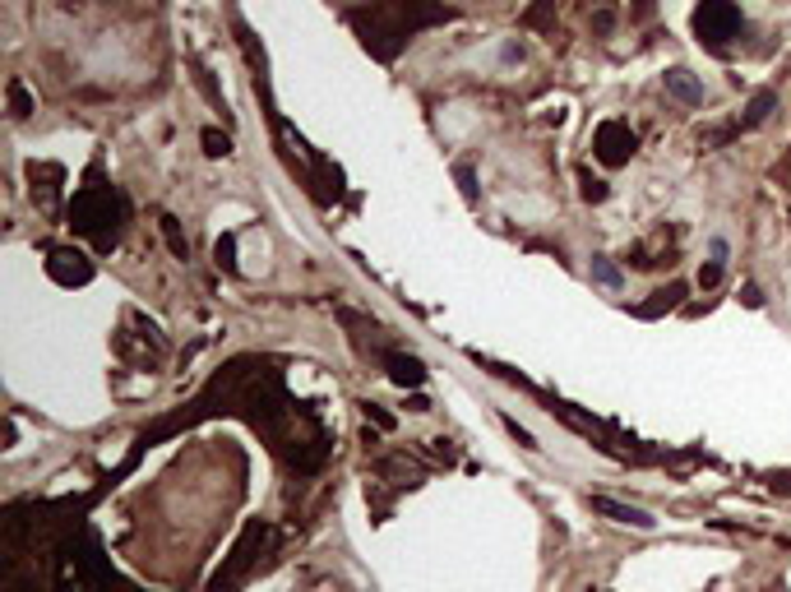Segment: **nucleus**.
Wrapping results in <instances>:
<instances>
[{"label": "nucleus", "mask_w": 791, "mask_h": 592, "mask_svg": "<svg viewBox=\"0 0 791 592\" xmlns=\"http://www.w3.org/2000/svg\"><path fill=\"white\" fill-rule=\"evenodd\" d=\"M741 28H745V19L732 0H699V5H694V38H699L708 51H726V42H732Z\"/></svg>", "instance_id": "7ed1b4c3"}, {"label": "nucleus", "mask_w": 791, "mask_h": 592, "mask_svg": "<svg viewBox=\"0 0 791 592\" xmlns=\"http://www.w3.org/2000/svg\"><path fill=\"white\" fill-rule=\"evenodd\" d=\"M357 28V38L370 56L394 60L403 51V42H413V32L431 28V23H449L454 10H445L440 0H370L366 10L347 14Z\"/></svg>", "instance_id": "f257e3e1"}, {"label": "nucleus", "mask_w": 791, "mask_h": 592, "mask_svg": "<svg viewBox=\"0 0 791 592\" xmlns=\"http://www.w3.org/2000/svg\"><path fill=\"white\" fill-rule=\"evenodd\" d=\"M773 107H778V93H754V97H750V107H745V116H741V125H736V130H754V125H764Z\"/></svg>", "instance_id": "9b49d317"}, {"label": "nucleus", "mask_w": 791, "mask_h": 592, "mask_svg": "<svg viewBox=\"0 0 791 592\" xmlns=\"http://www.w3.org/2000/svg\"><path fill=\"white\" fill-rule=\"evenodd\" d=\"M667 93L671 97H680V103H704V88H699V79H689V70H667Z\"/></svg>", "instance_id": "9d476101"}, {"label": "nucleus", "mask_w": 791, "mask_h": 592, "mask_svg": "<svg viewBox=\"0 0 791 592\" xmlns=\"http://www.w3.org/2000/svg\"><path fill=\"white\" fill-rule=\"evenodd\" d=\"M592 278L602 283V287H620V269L611 265L607 255H592Z\"/></svg>", "instance_id": "dca6fc26"}, {"label": "nucleus", "mask_w": 791, "mask_h": 592, "mask_svg": "<svg viewBox=\"0 0 791 592\" xmlns=\"http://www.w3.org/2000/svg\"><path fill=\"white\" fill-rule=\"evenodd\" d=\"M47 274L60 287H84V283H93V259L75 246H56V250H47Z\"/></svg>", "instance_id": "423d86ee"}, {"label": "nucleus", "mask_w": 791, "mask_h": 592, "mask_svg": "<svg viewBox=\"0 0 791 592\" xmlns=\"http://www.w3.org/2000/svg\"><path fill=\"white\" fill-rule=\"evenodd\" d=\"M551 10H555V0H537V5L523 14V23H528V28H542V23L551 19Z\"/></svg>", "instance_id": "aec40b11"}, {"label": "nucleus", "mask_w": 791, "mask_h": 592, "mask_svg": "<svg viewBox=\"0 0 791 592\" xmlns=\"http://www.w3.org/2000/svg\"><path fill=\"white\" fill-rule=\"evenodd\" d=\"M361 408H366V417H370L375 426H385V431H394V417H389L385 408H379V403H361Z\"/></svg>", "instance_id": "4be33fe9"}, {"label": "nucleus", "mask_w": 791, "mask_h": 592, "mask_svg": "<svg viewBox=\"0 0 791 592\" xmlns=\"http://www.w3.org/2000/svg\"><path fill=\"white\" fill-rule=\"evenodd\" d=\"M213 259H218V269L236 274V237H232V232H227V237H218V246H213Z\"/></svg>", "instance_id": "4468645a"}, {"label": "nucleus", "mask_w": 791, "mask_h": 592, "mask_svg": "<svg viewBox=\"0 0 791 592\" xmlns=\"http://www.w3.org/2000/svg\"><path fill=\"white\" fill-rule=\"evenodd\" d=\"M195 84L204 88V97H209V103H213L218 112H227V103H223V93H218V88H213V75L204 70V65H200V60H195Z\"/></svg>", "instance_id": "f3484780"}, {"label": "nucleus", "mask_w": 791, "mask_h": 592, "mask_svg": "<svg viewBox=\"0 0 791 592\" xmlns=\"http://www.w3.org/2000/svg\"><path fill=\"white\" fill-rule=\"evenodd\" d=\"M28 181H33L38 209L51 218V213H56V200H60V181H66V167H56V162H33V167H28Z\"/></svg>", "instance_id": "0eeeda50"}, {"label": "nucleus", "mask_w": 791, "mask_h": 592, "mask_svg": "<svg viewBox=\"0 0 791 592\" xmlns=\"http://www.w3.org/2000/svg\"><path fill=\"white\" fill-rule=\"evenodd\" d=\"M204 153H209V157H227V153H232V139L223 135V130H204Z\"/></svg>", "instance_id": "a211bd4d"}, {"label": "nucleus", "mask_w": 791, "mask_h": 592, "mask_svg": "<svg viewBox=\"0 0 791 592\" xmlns=\"http://www.w3.org/2000/svg\"><path fill=\"white\" fill-rule=\"evenodd\" d=\"M458 181H463V194L472 200V194H477V185H472V167H458Z\"/></svg>", "instance_id": "393cba45"}, {"label": "nucleus", "mask_w": 791, "mask_h": 592, "mask_svg": "<svg viewBox=\"0 0 791 592\" xmlns=\"http://www.w3.org/2000/svg\"><path fill=\"white\" fill-rule=\"evenodd\" d=\"M157 227H163V237H167L172 255H176V259H190V241L181 237V222H176L172 213H163V218H157Z\"/></svg>", "instance_id": "f8f14e48"}, {"label": "nucleus", "mask_w": 791, "mask_h": 592, "mask_svg": "<svg viewBox=\"0 0 791 592\" xmlns=\"http://www.w3.org/2000/svg\"><path fill=\"white\" fill-rule=\"evenodd\" d=\"M504 426H510V435H514V440H519V444H523V449H537V440H532V435H528V431H523V426H519V421H514V417H504Z\"/></svg>", "instance_id": "5701e85b"}, {"label": "nucleus", "mask_w": 791, "mask_h": 592, "mask_svg": "<svg viewBox=\"0 0 791 592\" xmlns=\"http://www.w3.org/2000/svg\"><path fill=\"white\" fill-rule=\"evenodd\" d=\"M125 222H130V200L116 185L98 181V172H93V181L79 185L70 200V227L79 237H88L98 250H111L125 232Z\"/></svg>", "instance_id": "f03ea898"}, {"label": "nucleus", "mask_w": 791, "mask_h": 592, "mask_svg": "<svg viewBox=\"0 0 791 592\" xmlns=\"http://www.w3.org/2000/svg\"><path fill=\"white\" fill-rule=\"evenodd\" d=\"M579 185H583V200L588 204H602L607 200V181H597L592 172H579Z\"/></svg>", "instance_id": "6ab92c4d"}, {"label": "nucleus", "mask_w": 791, "mask_h": 592, "mask_svg": "<svg viewBox=\"0 0 791 592\" xmlns=\"http://www.w3.org/2000/svg\"><path fill=\"white\" fill-rule=\"evenodd\" d=\"M611 23H616L611 10H597V14H592V28H597V32H611Z\"/></svg>", "instance_id": "b1692460"}, {"label": "nucleus", "mask_w": 791, "mask_h": 592, "mask_svg": "<svg viewBox=\"0 0 791 592\" xmlns=\"http://www.w3.org/2000/svg\"><path fill=\"white\" fill-rule=\"evenodd\" d=\"M635 148H639V135L625 121H602L592 130V153H597L602 167H625V162L635 157Z\"/></svg>", "instance_id": "39448f33"}, {"label": "nucleus", "mask_w": 791, "mask_h": 592, "mask_svg": "<svg viewBox=\"0 0 791 592\" xmlns=\"http://www.w3.org/2000/svg\"><path fill=\"white\" fill-rule=\"evenodd\" d=\"M10 112L23 121V116H33V97H28L23 79H10Z\"/></svg>", "instance_id": "2eb2a0df"}, {"label": "nucleus", "mask_w": 791, "mask_h": 592, "mask_svg": "<svg viewBox=\"0 0 791 592\" xmlns=\"http://www.w3.org/2000/svg\"><path fill=\"white\" fill-rule=\"evenodd\" d=\"M273 537V528L269 523H250V528L241 533V542H236V551L227 555V565L218 570V579H213V592H232L250 570H255V546H264Z\"/></svg>", "instance_id": "20e7f679"}, {"label": "nucleus", "mask_w": 791, "mask_h": 592, "mask_svg": "<svg viewBox=\"0 0 791 592\" xmlns=\"http://www.w3.org/2000/svg\"><path fill=\"white\" fill-rule=\"evenodd\" d=\"M722 283V259H713V265L699 269V287H717Z\"/></svg>", "instance_id": "412c9836"}, {"label": "nucleus", "mask_w": 791, "mask_h": 592, "mask_svg": "<svg viewBox=\"0 0 791 592\" xmlns=\"http://www.w3.org/2000/svg\"><path fill=\"white\" fill-rule=\"evenodd\" d=\"M385 366H389V380L403 384V389H422L426 384V366L417 356H403V352H385Z\"/></svg>", "instance_id": "6e6552de"}, {"label": "nucleus", "mask_w": 791, "mask_h": 592, "mask_svg": "<svg viewBox=\"0 0 791 592\" xmlns=\"http://www.w3.org/2000/svg\"><path fill=\"white\" fill-rule=\"evenodd\" d=\"M592 509L607 514V518H616V523H629V528H653V518H648L644 509L620 505V500H611V496H592Z\"/></svg>", "instance_id": "1a4fd4ad"}, {"label": "nucleus", "mask_w": 791, "mask_h": 592, "mask_svg": "<svg viewBox=\"0 0 791 592\" xmlns=\"http://www.w3.org/2000/svg\"><path fill=\"white\" fill-rule=\"evenodd\" d=\"M653 296H657V301H653V306H639V315H657V310H671V306L680 301V296H685V287H680V283H671V287H662V292H653Z\"/></svg>", "instance_id": "ddd939ff"}]
</instances>
